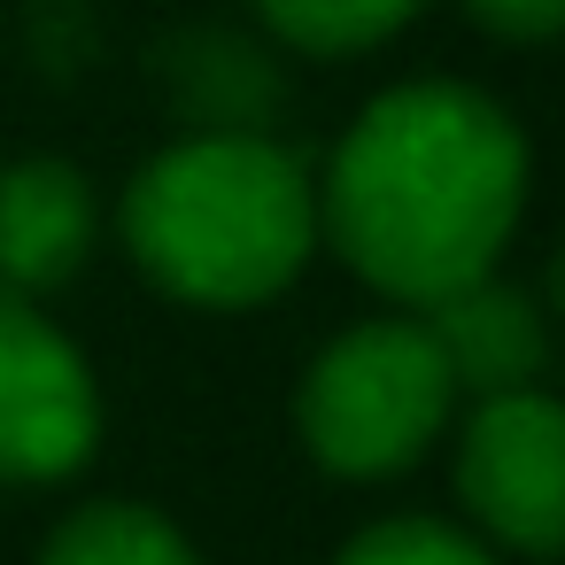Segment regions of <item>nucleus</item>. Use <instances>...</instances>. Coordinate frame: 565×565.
<instances>
[{"instance_id":"1","label":"nucleus","mask_w":565,"mask_h":565,"mask_svg":"<svg viewBox=\"0 0 565 565\" xmlns=\"http://www.w3.org/2000/svg\"><path fill=\"white\" fill-rule=\"evenodd\" d=\"M526 179V132L503 102L465 78H411L341 132L318 179V233L364 287L426 310L503 271Z\"/></svg>"},{"instance_id":"2","label":"nucleus","mask_w":565,"mask_h":565,"mask_svg":"<svg viewBox=\"0 0 565 565\" xmlns=\"http://www.w3.org/2000/svg\"><path fill=\"white\" fill-rule=\"evenodd\" d=\"M125 248L194 310H256L318 248V179L271 132H186L125 186Z\"/></svg>"},{"instance_id":"3","label":"nucleus","mask_w":565,"mask_h":565,"mask_svg":"<svg viewBox=\"0 0 565 565\" xmlns=\"http://www.w3.org/2000/svg\"><path fill=\"white\" fill-rule=\"evenodd\" d=\"M457 411V387L441 372V349L418 318H364L333 349L310 356L295 387L302 449L341 480H387L411 472Z\"/></svg>"},{"instance_id":"4","label":"nucleus","mask_w":565,"mask_h":565,"mask_svg":"<svg viewBox=\"0 0 565 565\" xmlns=\"http://www.w3.org/2000/svg\"><path fill=\"white\" fill-rule=\"evenodd\" d=\"M457 495L488 550L557 557V542H565V411L542 387L480 395L457 434Z\"/></svg>"},{"instance_id":"5","label":"nucleus","mask_w":565,"mask_h":565,"mask_svg":"<svg viewBox=\"0 0 565 565\" xmlns=\"http://www.w3.org/2000/svg\"><path fill=\"white\" fill-rule=\"evenodd\" d=\"M102 441V387L71 333L24 302L0 295V480L47 488L71 480Z\"/></svg>"},{"instance_id":"6","label":"nucleus","mask_w":565,"mask_h":565,"mask_svg":"<svg viewBox=\"0 0 565 565\" xmlns=\"http://www.w3.org/2000/svg\"><path fill=\"white\" fill-rule=\"evenodd\" d=\"M102 233L94 186L86 171H71L63 156H24L0 171V295H55L63 279L86 271Z\"/></svg>"},{"instance_id":"7","label":"nucleus","mask_w":565,"mask_h":565,"mask_svg":"<svg viewBox=\"0 0 565 565\" xmlns=\"http://www.w3.org/2000/svg\"><path fill=\"white\" fill-rule=\"evenodd\" d=\"M418 326L434 333L441 349V372L457 387V403L472 395H519V387H542V364H550V318L526 287H511L503 271L441 295L418 310Z\"/></svg>"},{"instance_id":"8","label":"nucleus","mask_w":565,"mask_h":565,"mask_svg":"<svg viewBox=\"0 0 565 565\" xmlns=\"http://www.w3.org/2000/svg\"><path fill=\"white\" fill-rule=\"evenodd\" d=\"M163 86H171V109L186 117V132H271L279 102H287V78L279 63L241 40V32H179L163 47Z\"/></svg>"},{"instance_id":"9","label":"nucleus","mask_w":565,"mask_h":565,"mask_svg":"<svg viewBox=\"0 0 565 565\" xmlns=\"http://www.w3.org/2000/svg\"><path fill=\"white\" fill-rule=\"evenodd\" d=\"M40 565H202V550L156 503H86L47 534Z\"/></svg>"},{"instance_id":"10","label":"nucleus","mask_w":565,"mask_h":565,"mask_svg":"<svg viewBox=\"0 0 565 565\" xmlns=\"http://www.w3.org/2000/svg\"><path fill=\"white\" fill-rule=\"evenodd\" d=\"M418 9L426 0H256L271 40H287L302 55H364V47L395 40Z\"/></svg>"},{"instance_id":"11","label":"nucleus","mask_w":565,"mask_h":565,"mask_svg":"<svg viewBox=\"0 0 565 565\" xmlns=\"http://www.w3.org/2000/svg\"><path fill=\"white\" fill-rule=\"evenodd\" d=\"M333 565H503L480 534L441 526V519H380L364 526Z\"/></svg>"},{"instance_id":"12","label":"nucleus","mask_w":565,"mask_h":565,"mask_svg":"<svg viewBox=\"0 0 565 565\" xmlns=\"http://www.w3.org/2000/svg\"><path fill=\"white\" fill-rule=\"evenodd\" d=\"M465 17L488 32V40H511V47H542L565 32V0H465Z\"/></svg>"}]
</instances>
